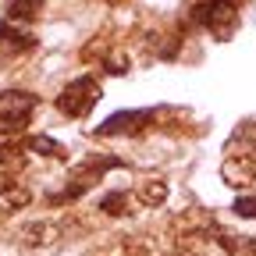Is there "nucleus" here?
Here are the masks:
<instances>
[{"mask_svg":"<svg viewBox=\"0 0 256 256\" xmlns=\"http://www.w3.org/2000/svg\"><path fill=\"white\" fill-rule=\"evenodd\" d=\"M40 4H43V0H11L8 22H11V25H18V22H32V18H36V11H40Z\"/></svg>","mask_w":256,"mask_h":256,"instance_id":"10","label":"nucleus"},{"mask_svg":"<svg viewBox=\"0 0 256 256\" xmlns=\"http://www.w3.org/2000/svg\"><path fill=\"white\" fill-rule=\"evenodd\" d=\"M232 210H235L238 217H249V220H256V192H252V196H238V200L232 203Z\"/></svg>","mask_w":256,"mask_h":256,"instance_id":"14","label":"nucleus"},{"mask_svg":"<svg viewBox=\"0 0 256 256\" xmlns=\"http://www.w3.org/2000/svg\"><path fill=\"white\" fill-rule=\"evenodd\" d=\"M25 150L28 153H40V156H64V146L57 139H50V136H32L25 142Z\"/></svg>","mask_w":256,"mask_h":256,"instance_id":"11","label":"nucleus"},{"mask_svg":"<svg viewBox=\"0 0 256 256\" xmlns=\"http://www.w3.org/2000/svg\"><path fill=\"white\" fill-rule=\"evenodd\" d=\"M28 200H32V192H28L22 182L0 178V210H4V214H14V210L28 206Z\"/></svg>","mask_w":256,"mask_h":256,"instance_id":"8","label":"nucleus"},{"mask_svg":"<svg viewBox=\"0 0 256 256\" xmlns=\"http://www.w3.org/2000/svg\"><path fill=\"white\" fill-rule=\"evenodd\" d=\"M128 192H110V196H104V203H100V210L104 214H128Z\"/></svg>","mask_w":256,"mask_h":256,"instance_id":"13","label":"nucleus"},{"mask_svg":"<svg viewBox=\"0 0 256 256\" xmlns=\"http://www.w3.org/2000/svg\"><path fill=\"white\" fill-rule=\"evenodd\" d=\"M246 0H196L192 4V22L206 28L214 40H232L238 28V11Z\"/></svg>","mask_w":256,"mask_h":256,"instance_id":"1","label":"nucleus"},{"mask_svg":"<svg viewBox=\"0 0 256 256\" xmlns=\"http://www.w3.org/2000/svg\"><path fill=\"white\" fill-rule=\"evenodd\" d=\"M32 46H36V40H32V32H25V28L11 25V22H4V25H0V60L22 57V54H28Z\"/></svg>","mask_w":256,"mask_h":256,"instance_id":"6","label":"nucleus"},{"mask_svg":"<svg viewBox=\"0 0 256 256\" xmlns=\"http://www.w3.org/2000/svg\"><path fill=\"white\" fill-rule=\"evenodd\" d=\"M153 118V110H118L114 118H107L100 128H96V136L100 139H114V136H136L139 128H146Z\"/></svg>","mask_w":256,"mask_h":256,"instance_id":"5","label":"nucleus"},{"mask_svg":"<svg viewBox=\"0 0 256 256\" xmlns=\"http://www.w3.org/2000/svg\"><path fill=\"white\" fill-rule=\"evenodd\" d=\"M139 200H142L146 206H160V203L168 200V185H164V182H150V185H142Z\"/></svg>","mask_w":256,"mask_h":256,"instance_id":"12","label":"nucleus"},{"mask_svg":"<svg viewBox=\"0 0 256 256\" xmlns=\"http://www.w3.org/2000/svg\"><path fill=\"white\" fill-rule=\"evenodd\" d=\"M220 178L232 188H249L256 185V139H242L232 136L228 139V153L220 164Z\"/></svg>","mask_w":256,"mask_h":256,"instance_id":"2","label":"nucleus"},{"mask_svg":"<svg viewBox=\"0 0 256 256\" xmlns=\"http://www.w3.org/2000/svg\"><path fill=\"white\" fill-rule=\"evenodd\" d=\"M214 235L228 256H256V238H249V235H232V232H220V228Z\"/></svg>","mask_w":256,"mask_h":256,"instance_id":"9","label":"nucleus"},{"mask_svg":"<svg viewBox=\"0 0 256 256\" xmlns=\"http://www.w3.org/2000/svg\"><path fill=\"white\" fill-rule=\"evenodd\" d=\"M60 235H64V224L60 220H32V224L22 228V242L25 246H36V249L60 242Z\"/></svg>","mask_w":256,"mask_h":256,"instance_id":"7","label":"nucleus"},{"mask_svg":"<svg viewBox=\"0 0 256 256\" xmlns=\"http://www.w3.org/2000/svg\"><path fill=\"white\" fill-rule=\"evenodd\" d=\"M100 96H104L100 82H96L92 75H78V78H72L68 86L57 92L54 104H57V110L64 118H86L96 104H100Z\"/></svg>","mask_w":256,"mask_h":256,"instance_id":"4","label":"nucleus"},{"mask_svg":"<svg viewBox=\"0 0 256 256\" xmlns=\"http://www.w3.org/2000/svg\"><path fill=\"white\" fill-rule=\"evenodd\" d=\"M40 107V96L28 89H4L0 92V139H11L25 132L32 114Z\"/></svg>","mask_w":256,"mask_h":256,"instance_id":"3","label":"nucleus"}]
</instances>
